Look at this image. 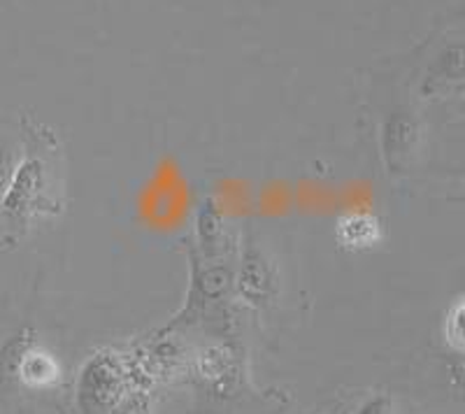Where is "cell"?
Listing matches in <instances>:
<instances>
[{
    "mask_svg": "<svg viewBox=\"0 0 465 414\" xmlns=\"http://www.w3.org/2000/svg\"><path fill=\"white\" fill-rule=\"evenodd\" d=\"M52 205V177H49L47 163L37 156H28L16 168L7 186L3 210L10 222L28 223L40 214H47Z\"/></svg>",
    "mask_w": 465,
    "mask_h": 414,
    "instance_id": "cell-1",
    "label": "cell"
},
{
    "mask_svg": "<svg viewBox=\"0 0 465 414\" xmlns=\"http://www.w3.org/2000/svg\"><path fill=\"white\" fill-rule=\"evenodd\" d=\"M419 143H421V128L417 119L405 110L391 112L384 123V135H381V149H384L381 154H384L386 165L393 172L407 171V165L417 156Z\"/></svg>",
    "mask_w": 465,
    "mask_h": 414,
    "instance_id": "cell-2",
    "label": "cell"
},
{
    "mask_svg": "<svg viewBox=\"0 0 465 414\" xmlns=\"http://www.w3.org/2000/svg\"><path fill=\"white\" fill-rule=\"evenodd\" d=\"M335 238L344 250L365 251L372 250L384 240L381 222L371 212H349L340 217L335 226Z\"/></svg>",
    "mask_w": 465,
    "mask_h": 414,
    "instance_id": "cell-3",
    "label": "cell"
},
{
    "mask_svg": "<svg viewBox=\"0 0 465 414\" xmlns=\"http://www.w3.org/2000/svg\"><path fill=\"white\" fill-rule=\"evenodd\" d=\"M22 378L28 384H35V387H45V384L54 382L56 380V363H54L52 356L43 354V351H28L22 359Z\"/></svg>",
    "mask_w": 465,
    "mask_h": 414,
    "instance_id": "cell-4",
    "label": "cell"
},
{
    "mask_svg": "<svg viewBox=\"0 0 465 414\" xmlns=\"http://www.w3.org/2000/svg\"><path fill=\"white\" fill-rule=\"evenodd\" d=\"M444 340L451 350L465 356V296L456 298L444 314Z\"/></svg>",
    "mask_w": 465,
    "mask_h": 414,
    "instance_id": "cell-5",
    "label": "cell"
},
{
    "mask_svg": "<svg viewBox=\"0 0 465 414\" xmlns=\"http://www.w3.org/2000/svg\"><path fill=\"white\" fill-rule=\"evenodd\" d=\"M19 159V147L10 138H0V192H7L16 168L22 165Z\"/></svg>",
    "mask_w": 465,
    "mask_h": 414,
    "instance_id": "cell-6",
    "label": "cell"
},
{
    "mask_svg": "<svg viewBox=\"0 0 465 414\" xmlns=\"http://www.w3.org/2000/svg\"><path fill=\"white\" fill-rule=\"evenodd\" d=\"M356 414H393V403L389 396H375V399L368 400Z\"/></svg>",
    "mask_w": 465,
    "mask_h": 414,
    "instance_id": "cell-7",
    "label": "cell"
}]
</instances>
